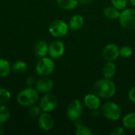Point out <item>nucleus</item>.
<instances>
[{
    "label": "nucleus",
    "instance_id": "nucleus-1",
    "mask_svg": "<svg viewBox=\"0 0 135 135\" xmlns=\"http://www.w3.org/2000/svg\"><path fill=\"white\" fill-rule=\"evenodd\" d=\"M95 94L103 99H109L115 96L116 93V85L111 79H100L93 85Z\"/></svg>",
    "mask_w": 135,
    "mask_h": 135
},
{
    "label": "nucleus",
    "instance_id": "nucleus-2",
    "mask_svg": "<svg viewBox=\"0 0 135 135\" xmlns=\"http://www.w3.org/2000/svg\"><path fill=\"white\" fill-rule=\"evenodd\" d=\"M39 100V92L36 88L27 87L21 91L17 96V102L19 105L23 107H30L36 104Z\"/></svg>",
    "mask_w": 135,
    "mask_h": 135
},
{
    "label": "nucleus",
    "instance_id": "nucleus-3",
    "mask_svg": "<svg viewBox=\"0 0 135 135\" xmlns=\"http://www.w3.org/2000/svg\"><path fill=\"white\" fill-rule=\"evenodd\" d=\"M55 62L52 58L43 57L36 65V72L40 77H47L51 74L55 70Z\"/></svg>",
    "mask_w": 135,
    "mask_h": 135
},
{
    "label": "nucleus",
    "instance_id": "nucleus-4",
    "mask_svg": "<svg viewBox=\"0 0 135 135\" xmlns=\"http://www.w3.org/2000/svg\"><path fill=\"white\" fill-rule=\"evenodd\" d=\"M102 115L111 121H116L120 119L122 111L120 107L114 102H106L101 108Z\"/></svg>",
    "mask_w": 135,
    "mask_h": 135
},
{
    "label": "nucleus",
    "instance_id": "nucleus-5",
    "mask_svg": "<svg viewBox=\"0 0 135 135\" xmlns=\"http://www.w3.org/2000/svg\"><path fill=\"white\" fill-rule=\"evenodd\" d=\"M69 29V25L64 21L63 20L61 19H56L53 21L48 28V31L50 34L56 38H62L64 37Z\"/></svg>",
    "mask_w": 135,
    "mask_h": 135
},
{
    "label": "nucleus",
    "instance_id": "nucleus-6",
    "mask_svg": "<svg viewBox=\"0 0 135 135\" xmlns=\"http://www.w3.org/2000/svg\"><path fill=\"white\" fill-rule=\"evenodd\" d=\"M83 113V104L78 100H73L67 106L66 108V115L68 119L73 122L78 121L81 119Z\"/></svg>",
    "mask_w": 135,
    "mask_h": 135
},
{
    "label": "nucleus",
    "instance_id": "nucleus-7",
    "mask_svg": "<svg viewBox=\"0 0 135 135\" xmlns=\"http://www.w3.org/2000/svg\"><path fill=\"white\" fill-rule=\"evenodd\" d=\"M119 23L126 29H135V9H124L119 15Z\"/></svg>",
    "mask_w": 135,
    "mask_h": 135
},
{
    "label": "nucleus",
    "instance_id": "nucleus-8",
    "mask_svg": "<svg viewBox=\"0 0 135 135\" xmlns=\"http://www.w3.org/2000/svg\"><path fill=\"white\" fill-rule=\"evenodd\" d=\"M39 105L40 106L42 111L44 112H53L58 105L57 97H55V95H54L51 93H45L41 97Z\"/></svg>",
    "mask_w": 135,
    "mask_h": 135
},
{
    "label": "nucleus",
    "instance_id": "nucleus-9",
    "mask_svg": "<svg viewBox=\"0 0 135 135\" xmlns=\"http://www.w3.org/2000/svg\"><path fill=\"white\" fill-rule=\"evenodd\" d=\"M64 52L65 44L61 40H54L48 45V55L54 59L61 58Z\"/></svg>",
    "mask_w": 135,
    "mask_h": 135
},
{
    "label": "nucleus",
    "instance_id": "nucleus-10",
    "mask_svg": "<svg viewBox=\"0 0 135 135\" xmlns=\"http://www.w3.org/2000/svg\"><path fill=\"white\" fill-rule=\"evenodd\" d=\"M119 55V47L114 44L106 45L102 51V56L107 62H114Z\"/></svg>",
    "mask_w": 135,
    "mask_h": 135
},
{
    "label": "nucleus",
    "instance_id": "nucleus-11",
    "mask_svg": "<svg viewBox=\"0 0 135 135\" xmlns=\"http://www.w3.org/2000/svg\"><path fill=\"white\" fill-rule=\"evenodd\" d=\"M38 125L42 131H50L54 127L55 120L49 112H44V113H41L38 117Z\"/></svg>",
    "mask_w": 135,
    "mask_h": 135
},
{
    "label": "nucleus",
    "instance_id": "nucleus-12",
    "mask_svg": "<svg viewBox=\"0 0 135 135\" xmlns=\"http://www.w3.org/2000/svg\"><path fill=\"white\" fill-rule=\"evenodd\" d=\"M35 88L40 93L45 94L47 93H51V91L54 88V82L47 77H42L36 81Z\"/></svg>",
    "mask_w": 135,
    "mask_h": 135
},
{
    "label": "nucleus",
    "instance_id": "nucleus-13",
    "mask_svg": "<svg viewBox=\"0 0 135 135\" xmlns=\"http://www.w3.org/2000/svg\"><path fill=\"white\" fill-rule=\"evenodd\" d=\"M84 104L90 110H97L100 106V99L95 93H89L84 97Z\"/></svg>",
    "mask_w": 135,
    "mask_h": 135
},
{
    "label": "nucleus",
    "instance_id": "nucleus-14",
    "mask_svg": "<svg viewBox=\"0 0 135 135\" xmlns=\"http://www.w3.org/2000/svg\"><path fill=\"white\" fill-rule=\"evenodd\" d=\"M35 55L39 58L45 57L48 54V44L43 40H39L34 44Z\"/></svg>",
    "mask_w": 135,
    "mask_h": 135
},
{
    "label": "nucleus",
    "instance_id": "nucleus-15",
    "mask_svg": "<svg viewBox=\"0 0 135 135\" xmlns=\"http://www.w3.org/2000/svg\"><path fill=\"white\" fill-rule=\"evenodd\" d=\"M116 73V66L114 62H106L103 66V75L104 78L112 79Z\"/></svg>",
    "mask_w": 135,
    "mask_h": 135
},
{
    "label": "nucleus",
    "instance_id": "nucleus-16",
    "mask_svg": "<svg viewBox=\"0 0 135 135\" xmlns=\"http://www.w3.org/2000/svg\"><path fill=\"white\" fill-rule=\"evenodd\" d=\"M84 25V17L80 14L74 15L69 21V28L72 30H79Z\"/></svg>",
    "mask_w": 135,
    "mask_h": 135
},
{
    "label": "nucleus",
    "instance_id": "nucleus-17",
    "mask_svg": "<svg viewBox=\"0 0 135 135\" xmlns=\"http://www.w3.org/2000/svg\"><path fill=\"white\" fill-rule=\"evenodd\" d=\"M123 125L129 130H135V112L127 114L123 118Z\"/></svg>",
    "mask_w": 135,
    "mask_h": 135
},
{
    "label": "nucleus",
    "instance_id": "nucleus-18",
    "mask_svg": "<svg viewBox=\"0 0 135 135\" xmlns=\"http://www.w3.org/2000/svg\"><path fill=\"white\" fill-rule=\"evenodd\" d=\"M11 70L12 66L10 62L5 59H0V78H6L9 74Z\"/></svg>",
    "mask_w": 135,
    "mask_h": 135
},
{
    "label": "nucleus",
    "instance_id": "nucleus-19",
    "mask_svg": "<svg viewBox=\"0 0 135 135\" xmlns=\"http://www.w3.org/2000/svg\"><path fill=\"white\" fill-rule=\"evenodd\" d=\"M58 6L66 10H71L77 7L78 4V0H56Z\"/></svg>",
    "mask_w": 135,
    "mask_h": 135
},
{
    "label": "nucleus",
    "instance_id": "nucleus-20",
    "mask_svg": "<svg viewBox=\"0 0 135 135\" xmlns=\"http://www.w3.org/2000/svg\"><path fill=\"white\" fill-rule=\"evenodd\" d=\"M104 15L108 18V19H112V20H115V19H118L120 15V12L118 9H116L115 7L112 6H107L104 9Z\"/></svg>",
    "mask_w": 135,
    "mask_h": 135
},
{
    "label": "nucleus",
    "instance_id": "nucleus-21",
    "mask_svg": "<svg viewBox=\"0 0 135 135\" xmlns=\"http://www.w3.org/2000/svg\"><path fill=\"white\" fill-rule=\"evenodd\" d=\"M74 124L76 126V134L77 135H93V132L89 129L88 127L83 125L81 122L80 119L78 121L74 122Z\"/></svg>",
    "mask_w": 135,
    "mask_h": 135
},
{
    "label": "nucleus",
    "instance_id": "nucleus-22",
    "mask_svg": "<svg viewBox=\"0 0 135 135\" xmlns=\"http://www.w3.org/2000/svg\"><path fill=\"white\" fill-rule=\"evenodd\" d=\"M28 69L27 63L24 61L19 60L13 62L12 65V70L16 74H23Z\"/></svg>",
    "mask_w": 135,
    "mask_h": 135
},
{
    "label": "nucleus",
    "instance_id": "nucleus-23",
    "mask_svg": "<svg viewBox=\"0 0 135 135\" xmlns=\"http://www.w3.org/2000/svg\"><path fill=\"white\" fill-rule=\"evenodd\" d=\"M10 117V110L6 104L0 105V124L6 123Z\"/></svg>",
    "mask_w": 135,
    "mask_h": 135
},
{
    "label": "nucleus",
    "instance_id": "nucleus-24",
    "mask_svg": "<svg viewBox=\"0 0 135 135\" xmlns=\"http://www.w3.org/2000/svg\"><path fill=\"white\" fill-rule=\"evenodd\" d=\"M10 98H11L10 92L5 88H0V105L6 104V103H8Z\"/></svg>",
    "mask_w": 135,
    "mask_h": 135
},
{
    "label": "nucleus",
    "instance_id": "nucleus-25",
    "mask_svg": "<svg viewBox=\"0 0 135 135\" xmlns=\"http://www.w3.org/2000/svg\"><path fill=\"white\" fill-rule=\"evenodd\" d=\"M42 109L40 105L33 104L29 107L28 109V115L32 118H37L40 115Z\"/></svg>",
    "mask_w": 135,
    "mask_h": 135
},
{
    "label": "nucleus",
    "instance_id": "nucleus-26",
    "mask_svg": "<svg viewBox=\"0 0 135 135\" xmlns=\"http://www.w3.org/2000/svg\"><path fill=\"white\" fill-rule=\"evenodd\" d=\"M119 54L123 58H129L132 55L133 50L130 46L125 45L119 48Z\"/></svg>",
    "mask_w": 135,
    "mask_h": 135
},
{
    "label": "nucleus",
    "instance_id": "nucleus-27",
    "mask_svg": "<svg viewBox=\"0 0 135 135\" xmlns=\"http://www.w3.org/2000/svg\"><path fill=\"white\" fill-rule=\"evenodd\" d=\"M111 2L114 7L119 10H123L127 7L128 0H111Z\"/></svg>",
    "mask_w": 135,
    "mask_h": 135
},
{
    "label": "nucleus",
    "instance_id": "nucleus-28",
    "mask_svg": "<svg viewBox=\"0 0 135 135\" xmlns=\"http://www.w3.org/2000/svg\"><path fill=\"white\" fill-rule=\"evenodd\" d=\"M125 134H126V131H125L124 128L121 127H115L110 132L111 135H124Z\"/></svg>",
    "mask_w": 135,
    "mask_h": 135
},
{
    "label": "nucleus",
    "instance_id": "nucleus-29",
    "mask_svg": "<svg viewBox=\"0 0 135 135\" xmlns=\"http://www.w3.org/2000/svg\"><path fill=\"white\" fill-rule=\"evenodd\" d=\"M36 83V78L34 76H28L26 78V85L28 87H33Z\"/></svg>",
    "mask_w": 135,
    "mask_h": 135
},
{
    "label": "nucleus",
    "instance_id": "nucleus-30",
    "mask_svg": "<svg viewBox=\"0 0 135 135\" xmlns=\"http://www.w3.org/2000/svg\"><path fill=\"white\" fill-rule=\"evenodd\" d=\"M128 97L131 101H132L133 103L135 104V86L130 89V91L128 93Z\"/></svg>",
    "mask_w": 135,
    "mask_h": 135
},
{
    "label": "nucleus",
    "instance_id": "nucleus-31",
    "mask_svg": "<svg viewBox=\"0 0 135 135\" xmlns=\"http://www.w3.org/2000/svg\"><path fill=\"white\" fill-rule=\"evenodd\" d=\"M78 3L81 4V5H89L91 4L94 0H78Z\"/></svg>",
    "mask_w": 135,
    "mask_h": 135
},
{
    "label": "nucleus",
    "instance_id": "nucleus-32",
    "mask_svg": "<svg viewBox=\"0 0 135 135\" xmlns=\"http://www.w3.org/2000/svg\"><path fill=\"white\" fill-rule=\"evenodd\" d=\"M5 133V128L3 127V124H0V135L4 134Z\"/></svg>",
    "mask_w": 135,
    "mask_h": 135
},
{
    "label": "nucleus",
    "instance_id": "nucleus-33",
    "mask_svg": "<svg viewBox=\"0 0 135 135\" xmlns=\"http://www.w3.org/2000/svg\"><path fill=\"white\" fill-rule=\"evenodd\" d=\"M130 1V2L134 6H135V0H129Z\"/></svg>",
    "mask_w": 135,
    "mask_h": 135
}]
</instances>
